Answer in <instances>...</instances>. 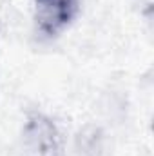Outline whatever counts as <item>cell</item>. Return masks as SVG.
Returning <instances> with one entry per match:
<instances>
[{
	"label": "cell",
	"instance_id": "obj_1",
	"mask_svg": "<svg viewBox=\"0 0 154 156\" xmlns=\"http://www.w3.org/2000/svg\"><path fill=\"white\" fill-rule=\"evenodd\" d=\"M38 29L47 37H56L71 24L78 13V0H35Z\"/></svg>",
	"mask_w": 154,
	"mask_h": 156
},
{
	"label": "cell",
	"instance_id": "obj_2",
	"mask_svg": "<svg viewBox=\"0 0 154 156\" xmlns=\"http://www.w3.org/2000/svg\"><path fill=\"white\" fill-rule=\"evenodd\" d=\"M26 144L33 156H58V133L47 118L35 115L26 125Z\"/></svg>",
	"mask_w": 154,
	"mask_h": 156
}]
</instances>
